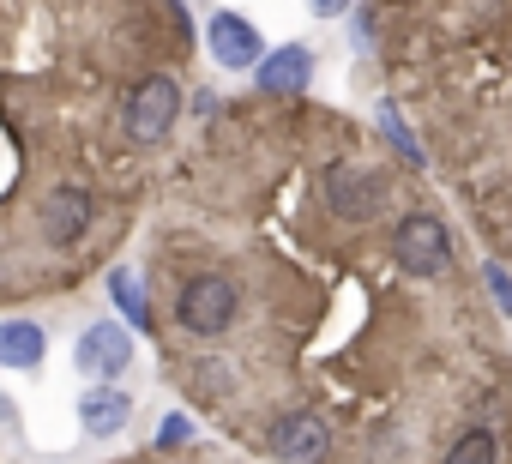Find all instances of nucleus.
Segmentation results:
<instances>
[{
    "instance_id": "obj_10",
    "label": "nucleus",
    "mask_w": 512,
    "mask_h": 464,
    "mask_svg": "<svg viewBox=\"0 0 512 464\" xmlns=\"http://www.w3.org/2000/svg\"><path fill=\"white\" fill-rule=\"evenodd\" d=\"M127 416H133V398H127L121 386L97 380L91 392H79V428H85L91 440H109V434H121V428H127Z\"/></svg>"
},
{
    "instance_id": "obj_3",
    "label": "nucleus",
    "mask_w": 512,
    "mask_h": 464,
    "mask_svg": "<svg viewBox=\"0 0 512 464\" xmlns=\"http://www.w3.org/2000/svg\"><path fill=\"white\" fill-rule=\"evenodd\" d=\"M235 308H241V290H235L223 272H199V278L181 290V302H175V314H181V326H187L193 338H223L229 320H235Z\"/></svg>"
},
{
    "instance_id": "obj_5",
    "label": "nucleus",
    "mask_w": 512,
    "mask_h": 464,
    "mask_svg": "<svg viewBox=\"0 0 512 464\" xmlns=\"http://www.w3.org/2000/svg\"><path fill=\"white\" fill-rule=\"evenodd\" d=\"M266 446L278 464H326L332 452V422L320 410H284L272 428H266Z\"/></svg>"
},
{
    "instance_id": "obj_2",
    "label": "nucleus",
    "mask_w": 512,
    "mask_h": 464,
    "mask_svg": "<svg viewBox=\"0 0 512 464\" xmlns=\"http://www.w3.org/2000/svg\"><path fill=\"white\" fill-rule=\"evenodd\" d=\"M175 121H181V85H175L169 73H151V79H139V85L127 91L121 127H127L133 145H157Z\"/></svg>"
},
{
    "instance_id": "obj_9",
    "label": "nucleus",
    "mask_w": 512,
    "mask_h": 464,
    "mask_svg": "<svg viewBox=\"0 0 512 464\" xmlns=\"http://www.w3.org/2000/svg\"><path fill=\"white\" fill-rule=\"evenodd\" d=\"M253 79H260V91H272V97H296V91L314 85V49L284 43V49H272L260 67H253Z\"/></svg>"
},
{
    "instance_id": "obj_17",
    "label": "nucleus",
    "mask_w": 512,
    "mask_h": 464,
    "mask_svg": "<svg viewBox=\"0 0 512 464\" xmlns=\"http://www.w3.org/2000/svg\"><path fill=\"white\" fill-rule=\"evenodd\" d=\"M488 290H494V296H500V308L512 314V278H506L500 266H488Z\"/></svg>"
},
{
    "instance_id": "obj_6",
    "label": "nucleus",
    "mask_w": 512,
    "mask_h": 464,
    "mask_svg": "<svg viewBox=\"0 0 512 464\" xmlns=\"http://www.w3.org/2000/svg\"><path fill=\"white\" fill-rule=\"evenodd\" d=\"M205 49H211V61H217L223 73H253V67L266 61V37H260V25L241 19V13H211V25H205Z\"/></svg>"
},
{
    "instance_id": "obj_8",
    "label": "nucleus",
    "mask_w": 512,
    "mask_h": 464,
    "mask_svg": "<svg viewBox=\"0 0 512 464\" xmlns=\"http://www.w3.org/2000/svg\"><path fill=\"white\" fill-rule=\"evenodd\" d=\"M85 229H91V187L61 181V187L43 199V236H49L55 248H73Z\"/></svg>"
},
{
    "instance_id": "obj_13",
    "label": "nucleus",
    "mask_w": 512,
    "mask_h": 464,
    "mask_svg": "<svg viewBox=\"0 0 512 464\" xmlns=\"http://www.w3.org/2000/svg\"><path fill=\"white\" fill-rule=\"evenodd\" d=\"M109 296H115V308L127 314L133 332H151V308H145V290H139L133 272H115V278H109Z\"/></svg>"
},
{
    "instance_id": "obj_14",
    "label": "nucleus",
    "mask_w": 512,
    "mask_h": 464,
    "mask_svg": "<svg viewBox=\"0 0 512 464\" xmlns=\"http://www.w3.org/2000/svg\"><path fill=\"white\" fill-rule=\"evenodd\" d=\"M380 127H386V139H392V145H398V157H404V163H410V169H422V145H416V139H410V133H404V121H398V109H392V103H386V109H380Z\"/></svg>"
},
{
    "instance_id": "obj_12",
    "label": "nucleus",
    "mask_w": 512,
    "mask_h": 464,
    "mask_svg": "<svg viewBox=\"0 0 512 464\" xmlns=\"http://www.w3.org/2000/svg\"><path fill=\"white\" fill-rule=\"evenodd\" d=\"M440 464H500V434H494L488 422H464V428L446 440Z\"/></svg>"
},
{
    "instance_id": "obj_7",
    "label": "nucleus",
    "mask_w": 512,
    "mask_h": 464,
    "mask_svg": "<svg viewBox=\"0 0 512 464\" xmlns=\"http://www.w3.org/2000/svg\"><path fill=\"white\" fill-rule=\"evenodd\" d=\"M73 362H79L85 380H115V374H127V362H133V326H115V320L85 326L79 344H73Z\"/></svg>"
},
{
    "instance_id": "obj_11",
    "label": "nucleus",
    "mask_w": 512,
    "mask_h": 464,
    "mask_svg": "<svg viewBox=\"0 0 512 464\" xmlns=\"http://www.w3.org/2000/svg\"><path fill=\"white\" fill-rule=\"evenodd\" d=\"M49 356V332L37 320H0V368H43Z\"/></svg>"
},
{
    "instance_id": "obj_15",
    "label": "nucleus",
    "mask_w": 512,
    "mask_h": 464,
    "mask_svg": "<svg viewBox=\"0 0 512 464\" xmlns=\"http://www.w3.org/2000/svg\"><path fill=\"white\" fill-rule=\"evenodd\" d=\"M187 440H193V422L169 410V416H163V428H157V446H163V452H175V446H187Z\"/></svg>"
},
{
    "instance_id": "obj_1",
    "label": "nucleus",
    "mask_w": 512,
    "mask_h": 464,
    "mask_svg": "<svg viewBox=\"0 0 512 464\" xmlns=\"http://www.w3.org/2000/svg\"><path fill=\"white\" fill-rule=\"evenodd\" d=\"M392 260L404 278H440L452 266V229L434 211H410L392 229Z\"/></svg>"
},
{
    "instance_id": "obj_16",
    "label": "nucleus",
    "mask_w": 512,
    "mask_h": 464,
    "mask_svg": "<svg viewBox=\"0 0 512 464\" xmlns=\"http://www.w3.org/2000/svg\"><path fill=\"white\" fill-rule=\"evenodd\" d=\"M350 7H356V0H308V13H314V19H344Z\"/></svg>"
},
{
    "instance_id": "obj_4",
    "label": "nucleus",
    "mask_w": 512,
    "mask_h": 464,
    "mask_svg": "<svg viewBox=\"0 0 512 464\" xmlns=\"http://www.w3.org/2000/svg\"><path fill=\"white\" fill-rule=\"evenodd\" d=\"M320 193H326V205L344 223H368V217L386 211V175L380 169H362V163H332L320 175Z\"/></svg>"
}]
</instances>
